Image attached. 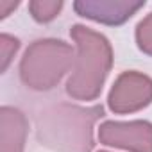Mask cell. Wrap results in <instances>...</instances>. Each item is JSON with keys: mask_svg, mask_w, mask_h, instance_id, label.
I'll return each mask as SVG.
<instances>
[{"mask_svg": "<svg viewBox=\"0 0 152 152\" xmlns=\"http://www.w3.org/2000/svg\"><path fill=\"white\" fill-rule=\"evenodd\" d=\"M102 116V106L56 104L38 115L36 138L56 152H91L95 147L93 127Z\"/></svg>", "mask_w": 152, "mask_h": 152, "instance_id": "cell-1", "label": "cell"}, {"mask_svg": "<svg viewBox=\"0 0 152 152\" xmlns=\"http://www.w3.org/2000/svg\"><path fill=\"white\" fill-rule=\"evenodd\" d=\"M70 36L77 47V56L66 81V93L75 100H95L113 66V48L109 39L86 27L73 25Z\"/></svg>", "mask_w": 152, "mask_h": 152, "instance_id": "cell-2", "label": "cell"}, {"mask_svg": "<svg viewBox=\"0 0 152 152\" xmlns=\"http://www.w3.org/2000/svg\"><path fill=\"white\" fill-rule=\"evenodd\" d=\"M73 48L68 43L56 38H41L27 47L20 61V79L32 91H50L73 68Z\"/></svg>", "mask_w": 152, "mask_h": 152, "instance_id": "cell-3", "label": "cell"}, {"mask_svg": "<svg viewBox=\"0 0 152 152\" xmlns=\"http://www.w3.org/2000/svg\"><path fill=\"white\" fill-rule=\"evenodd\" d=\"M152 104V77L129 70L120 73L107 95V106L115 115H131Z\"/></svg>", "mask_w": 152, "mask_h": 152, "instance_id": "cell-4", "label": "cell"}, {"mask_svg": "<svg viewBox=\"0 0 152 152\" xmlns=\"http://www.w3.org/2000/svg\"><path fill=\"white\" fill-rule=\"evenodd\" d=\"M99 140L102 145L129 152H152V124L147 120H107L99 127Z\"/></svg>", "mask_w": 152, "mask_h": 152, "instance_id": "cell-5", "label": "cell"}, {"mask_svg": "<svg viewBox=\"0 0 152 152\" xmlns=\"http://www.w3.org/2000/svg\"><path fill=\"white\" fill-rule=\"evenodd\" d=\"M145 6L143 0H77L73 11L83 18L104 25H122Z\"/></svg>", "mask_w": 152, "mask_h": 152, "instance_id": "cell-6", "label": "cell"}, {"mask_svg": "<svg viewBox=\"0 0 152 152\" xmlns=\"http://www.w3.org/2000/svg\"><path fill=\"white\" fill-rule=\"evenodd\" d=\"M27 131V116L18 107H0V152H25Z\"/></svg>", "mask_w": 152, "mask_h": 152, "instance_id": "cell-7", "label": "cell"}, {"mask_svg": "<svg viewBox=\"0 0 152 152\" xmlns=\"http://www.w3.org/2000/svg\"><path fill=\"white\" fill-rule=\"evenodd\" d=\"M63 6V0H31L29 11L38 23H48L59 16Z\"/></svg>", "mask_w": 152, "mask_h": 152, "instance_id": "cell-8", "label": "cell"}, {"mask_svg": "<svg viewBox=\"0 0 152 152\" xmlns=\"http://www.w3.org/2000/svg\"><path fill=\"white\" fill-rule=\"evenodd\" d=\"M134 38H136L138 48H140L143 54L152 56V13H148V15L136 25Z\"/></svg>", "mask_w": 152, "mask_h": 152, "instance_id": "cell-9", "label": "cell"}, {"mask_svg": "<svg viewBox=\"0 0 152 152\" xmlns=\"http://www.w3.org/2000/svg\"><path fill=\"white\" fill-rule=\"evenodd\" d=\"M20 48V39L11 36V34H2L0 36V72H6L15 57V54Z\"/></svg>", "mask_w": 152, "mask_h": 152, "instance_id": "cell-10", "label": "cell"}, {"mask_svg": "<svg viewBox=\"0 0 152 152\" xmlns=\"http://www.w3.org/2000/svg\"><path fill=\"white\" fill-rule=\"evenodd\" d=\"M0 7H2V13H0V18H6V16H9V13H11V9H16L18 7V2H0Z\"/></svg>", "mask_w": 152, "mask_h": 152, "instance_id": "cell-11", "label": "cell"}, {"mask_svg": "<svg viewBox=\"0 0 152 152\" xmlns=\"http://www.w3.org/2000/svg\"><path fill=\"white\" fill-rule=\"evenodd\" d=\"M99 152H109V150H99Z\"/></svg>", "mask_w": 152, "mask_h": 152, "instance_id": "cell-12", "label": "cell"}]
</instances>
